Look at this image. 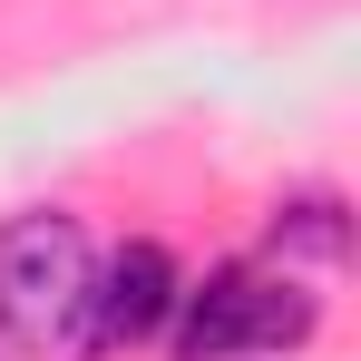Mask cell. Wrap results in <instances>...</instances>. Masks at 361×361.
Masks as SVG:
<instances>
[{
	"instance_id": "cell-3",
	"label": "cell",
	"mask_w": 361,
	"mask_h": 361,
	"mask_svg": "<svg viewBox=\"0 0 361 361\" xmlns=\"http://www.w3.org/2000/svg\"><path fill=\"white\" fill-rule=\"evenodd\" d=\"M176 254L157 235H127L118 254H98L88 264V302H78V352H147L157 332H166V312H176Z\"/></svg>"
},
{
	"instance_id": "cell-2",
	"label": "cell",
	"mask_w": 361,
	"mask_h": 361,
	"mask_svg": "<svg viewBox=\"0 0 361 361\" xmlns=\"http://www.w3.org/2000/svg\"><path fill=\"white\" fill-rule=\"evenodd\" d=\"M88 225L68 205H30L0 225V342L10 352H68L88 302Z\"/></svg>"
},
{
	"instance_id": "cell-1",
	"label": "cell",
	"mask_w": 361,
	"mask_h": 361,
	"mask_svg": "<svg viewBox=\"0 0 361 361\" xmlns=\"http://www.w3.org/2000/svg\"><path fill=\"white\" fill-rule=\"evenodd\" d=\"M312 332H322V293L293 264L274 274L254 254H225L195 283H176V312H166L157 342L176 361H264V352H302Z\"/></svg>"
},
{
	"instance_id": "cell-4",
	"label": "cell",
	"mask_w": 361,
	"mask_h": 361,
	"mask_svg": "<svg viewBox=\"0 0 361 361\" xmlns=\"http://www.w3.org/2000/svg\"><path fill=\"white\" fill-rule=\"evenodd\" d=\"M264 244H274V264H322V274H342V264H352V205H342L332 185H302V195L274 205Z\"/></svg>"
}]
</instances>
